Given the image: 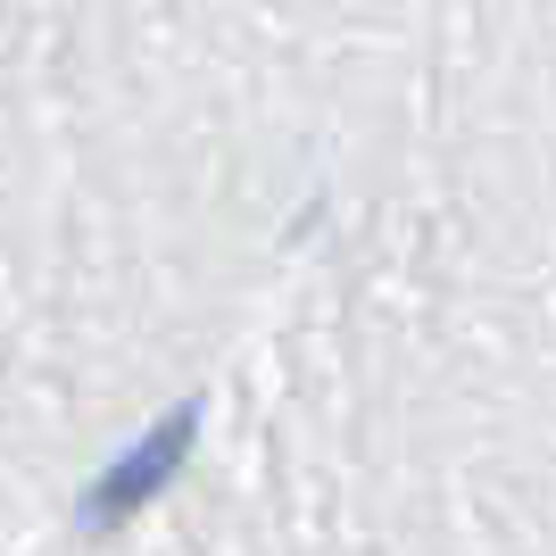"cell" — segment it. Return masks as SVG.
<instances>
[{
    "label": "cell",
    "instance_id": "obj_1",
    "mask_svg": "<svg viewBox=\"0 0 556 556\" xmlns=\"http://www.w3.org/2000/svg\"><path fill=\"white\" fill-rule=\"evenodd\" d=\"M191 441H200V407H175L166 424H150V432H141V441L92 482V498H84V532H116L125 515H141L175 473H184Z\"/></svg>",
    "mask_w": 556,
    "mask_h": 556
}]
</instances>
